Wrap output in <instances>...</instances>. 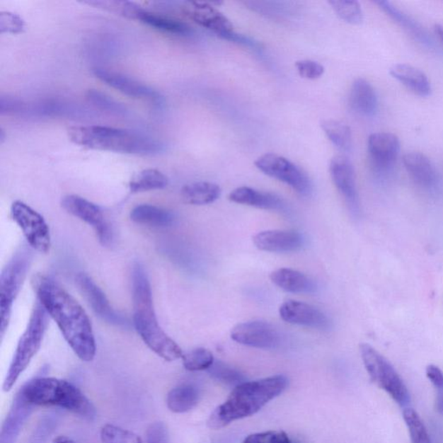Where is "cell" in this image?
Segmentation results:
<instances>
[{
  "label": "cell",
  "mask_w": 443,
  "mask_h": 443,
  "mask_svg": "<svg viewBox=\"0 0 443 443\" xmlns=\"http://www.w3.org/2000/svg\"><path fill=\"white\" fill-rule=\"evenodd\" d=\"M255 246L271 253H291L301 251L305 239L301 233L294 231H264L253 238Z\"/></svg>",
  "instance_id": "cell-17"
},
{
  "label": "cell",
  "mask_w": 443,
  "mask_h": 443,
  "mask_svg": "<svg viewBox=\"0 0 443 443\" xmlns=\"http://www.w3.org/2000/svg\"><path fill=\"white\" fill-rule=\"evenodd\" d=\"M403 419L409 430L411 443H431L425 423L417 411L412 409L404 411Z\"/></svg>",
  "instance_id": "cell-34"
},
{
  "label": "cell",
  "mask_w": 443,
  "mask_h": 443,
  "mask_svg": "<svg viewBox=\"0 0 443 443\" xmlns=\"http://www.w3.org/2000/svg\"><path fill=\"white\" fill-rule=\"evenodd\" d=\"M100 440L103 443H143L132 431L112 425H105L100 430Z\"/></svg>",
  "instance_id": "cell-35"
},
{
  "label": "cell",
  "mask_w": 443,
  "mask_h": 443,
  "mask_svg": "<svg viewBox=\"0 0 443 443\" xmlns=\"http://www.w3.org/2000/svg\"><path fill=\"white\" fill-rule=\"evenodd\" d=\"M243 443H294L283 431H267L248 435Z\"/></svg>",
  "instance_id": "cell-39"
},
{
  "label": "cell",
  "mask_w": 443,
  "mask_h": 443,
  "mask_svg": "<svg viewBox=\"0 0 443 443\" xmlns=\"http://www.w3.org/2000/svg\"><path fill=\"white\" fill-rule=\"evenodd\" d=\"M229 200L233 203L252 206V207L284 212L287 204L282 197L275 194L260 192V190L243 186L232 190Z\"/></svg>",
  "instance_id": "cell-20"
},
{
  "label": "cell",
  "mask_w": 443,
  "mask_h": 443,
  "mask_svg": "<svg viewBox=\"0 0 443 443\" xmlns=\"http://www.w3.org/2000/svg\"><path fill=\"white\" fill-rule=\"evenodd\" d=\"M0 110H1L2 114L4 113H6V114H9V113H16L21 112L24 108L23 104L18 102L16 100L9 99V98H1V103H0Z\"/></svg>",
  "instance_id": "cell-45"
},
{
  "label": "cell",
  "mask_w": 443,
  "mask_h": 443,
  "mask_svg": "<svg viewBox=\"0 0 443 443\" xmlns=\"http://www.w3.org/2000/svg\"><path fill=\"white\" fill-rule=\"evenodd\" d=\"M61 205L66 212L91 225L103 246H110L113 239L112 229L99 206L77 195L65 196Z\"/></svg>",
  "instance_id": "cell-11"
},
{
  "label": "cell",
  "mask_w": 443,
  "mask_h": 443,
  "mask_svg": "<svg viewBox=\"0 0 443 443\" xmlns=\"http://www.w3.org/2000/svg\"><path fill=\"white\" fill-rule=\"evenodd\" d=\"M352 110L363 116H372L378 108V96L368 81L359 79L353 83L349 96Z\"/></svg>",
  "instance_id": "cell-24"
},
{
  "label": "cell",
  "mask_w": 443,
  "mask_h": 443,
  "mask_svg": "<svg viewBox=\"0 0 443 443\" xmlns=\"http://www.w3.org/2000/svg\"><path fill=\"white\" fill-rule=\"evenodd\" d=\"M30 250L21 248L11 259L0 277V335H5L8 328L15 299L21 292L32 263Z\"/></svg>",
  "instance_id": "cell-7"
},
{
  "label": "cell",
  "mask_w": 443,
  "mask_h": 443,
  "mask_svg": "<svg viewBox=\"0 0 443 443\" xmlns=\"http://www.w3.org/2000/svg\"><path fill=\"white\" fill-rule=\"evenodd\" d=\"M25 21L18 14L11 11L0 13V33L19 34L24 32Z\"/></svg>",
  "instance_id": "cell-38"
},
{
  "label": "cell",
  "mask_w": 443,
  "mask_h": 443,
  "mask_svg": "<svg viewBox=\"0 0 443 443\" xmlns=\"http://www.w3.org/2000/svg\"><path fill=\"white\" fill-rule=\"evenodd\" d=\"M11 215L21 229L30 247L40 253L47 254L52 246V238L44 217L19 200L11 205Z\"/></svg>",
  "instance_id": "cell-9"
},
{
  "label": "cell",
  "mask_w": 443,
  "mask_h": 443,
  "mask_svg": "<svg viewBox=\"0 0 443 443\" xmlns=\"http://www.w3.org/2000/svg\"><path fill=\"white\" fill-rule=\"evenodd\" d=\"M88 98L91 102L96 105V107L102 108L103 110L120 114L126 111L125 108L122 105L115 102L110 97L106 96L96 91L88 92Z\"/></svg>",
  "instance_id": "cell-40"
},
{
  "label": "cell",
  "mask_w": 443,
  "mask_h": 443,
  "mask_svg": "<svg viewBox=\"0 0 443 443\" xmlns=\"http://www.w3.org/2000/svg\"><path fill=\"white\" fill-rule=\"evenodd\" d=\"M182 361L184 367L190 372L209 370L215 362L212 352L205 348H196L185 353Z\"/></svg>",
  "instance_id": "cell-33"
},
{
  "label": "cell",
  "mask_w": 443,
  "mask_h": 443,
  "mask_svg": "<svg viewBox=\"0 0 443 443\" xmlns=\"http://www.w3.org/2000/svg\"><path fill=\"white\" fill-rule=\"evenodd\" d=\"M255 165L264 174L285 183L302 196L312 192L313 185L308 174L289 159L275 154H267L256 159Z\"/></svg>",
  "instance_id": "cell-10"
},
{
  "label": "cell",
  "mask_w": 443,
  "mask_h": 443,
  "mask_svg": "<svg viewBox=\"0 0 443 443\" xmlns=\"http://www.w3.org/2000/svg\"><path fill=\"white\" fill-rule=\"evenodd\" d=\"M134 326L136 332L151 351L166 361L182 359L180 345L159 326L155 313L149 277L141 264L136 263L132 270Z\"/></svg>",
  "instance_id": "cell-2"
},
{
  "label": "cell",
  "mask_w": 443,
  "mask_h": 443,
  "mask_svg": "<svg viewBox=\"0 0 443 443\" xmlns=\"http://www.w3.org/2000/svg\"><path fill=\"white\" fill-rule=\"evenodd\" d=\"M426 375L437 390L443 388V372L437 365L430 364L426 369Z\"/></svg>",
  "instance_id": "cell-43"
},
{
  "label": "cell",
  "mask_w": 443,
  "mask_h": 443,
  "mask_svg": "<svg viewBox=\"0 0 443 443\" xmlns=\"http://www.w3.org/2000/svg\"><path fill=\"white\" fill-rule=\"evenodd\" d=\"M185 13L197 25L223 35L233 32L232 23L215 7L205 2H190L185 7Z\"/></svg>",
  "instance_id": "cell-19"
},
{
  "label": "cell",
  "mask_w": 443,
  "mask_h": 443,
  "mask_svg": "<svg viewBox=\"0 0 443 443\" xmlns=\"http://www.w3.org/2000/svg\"><path fill=\"white\" fill-rule=\"evenodd\" d=\"M332 8L342 21L351 25H360L364 13L360 4L355 0H333L329 1Z\"/></svg>",
  "instance_id": "cell-32"
},
{
  "label": "cell",
  "mask_w": 443,
  "mask_h": 443,
  "mask_svg": "<svg viewBox=\"0 0 443 443\" xmlns=\"http://www.w3.org/2000/svg\"><path fill=\"white\" fill-rule=\"evenodd\" d=\"M76 283L96 316L112 325H127L126 318L120 316L113 309L103 291L96 284L95 282L87 274L79 273L77 275Z\"/></svg>",
  "instance_id": "cell-14"
},
{
  "label": "cell",
  "mask_w": 443,
  "mask_h": 443,
  "mask_svg": "<svg viewBox=\"0 0 443 443\" xmlns=\"http://www.w3.org/2000/svg\"><path fill=\"white\" fill-rule=\"evenodd\" d=\"M359 350L372 382L386 391L400 406H406L410 400L409 391L393 365L370 345L362 343Z\"/></svg>",
  "instance_id": "cell-8"
},
{
  "label": "cell",
  "mask_w": 443,
  "mask_h": 443,
  "mask_svg": "<svg viewBox=\"0 0 443 443\" xmlns=\"http://www.w3.org/2000/svg\"><path fill=\"white\" fill-rule=\"evenodd\" d=\"M49 324V316L40 302L35 305L28 325L19 339L6 379L3 391L8 392L17 383L19 376L26 370L30 361L36 356L44 340Z\"/></svg>",
  "instance_id": "cell-6"
},
{
  "label": "cell",
  "mask_w": 443,
  "mask_h": 443,
  "mask_svg": "<svg viewBox=\"0 0 443 443\" xmlns=\"http://www.w3.org/2000/svg\"><path fill=\"white\" fill-rule=\"evenodd\" d=\"M208 372L214 379L220 380L222 382L231 384H236L238 386L243 383V376L238 371L221 362V361H217V362L215 361Z\"/></svg>",
  "instance_id": "cell-37"
},
{
  "label": "cell",
  "mask_w": 443,
  "mask_h": 443,
  "mask_svg": "<svg viewBox=\"0 0 443 443\" xmlns=\"http://www.w3.org/2000/svg\"><path fill=\"white\" fill-rule=\"evenodd\" d=\"M324 133L338 149L349 151L352 146L351 128L344 122L335 120H324L321 122Z\"/></svg>",
  "instance_id": "cell-31"
},
{
  "label": "cell",
  "mask_w": 443,
  "mask_h": 443,
  "mask_svg": "<svg viewBox=\"0 0 443 443\" xmlns=\"http://www.w3.org/2000/svg\"><path fill=\"white\" fill-rule=\"evenodd\" d=\"M231 339L240 345L258 349L277 348L281 343L278 330L269 322L252 321L236 326Z\"/></svg>",
  "instance_id": "cell-12"
},
{
  "label": "cell",
  "mask_w": 443,
  "mask_h": 443,
  "mask_svg": "<svg viewBox=\"0 0 443 443\" xmlns=\"http://www.w3.org/2000/svg\"><path fill=\"white\" fill-rule=\"evenodd\" d=\"M224 40H230L231 42H238V44L248 46L252 48H259L258 42L251 40L250 38L243 36V35L236 34L234 32L229 33L221 36Z\"/></svg>",
  "instance_id": "cell-44"
},
{
  "label": "cell",
  "mask_w": 443,
  "mask_h": 443,
  "mask_svg": "<svg viewBox=\"0 0 443 443\" xmlns=\"http://www.w3.org/2000/svg\"><path fill=\"white\" fill-rule=\"evenodd\" d=\"M375 3L388 16L394 19L399 25L407 30L412 36L417 38L420 42H423V44H430V38L427 36L425 30L422 29V27L418 22L411 18L409 15L404 13L403 11L399 10L398 7L391 2L379 0V1H376Z\"/></svg>",
  "instance_id": "cell-29"
},
{
  "label": "cell",
  "mask_w": 443,
  "mask_h": 443,
  "mask_svg": "<svg viewBox=\"0 0 443 443\" xmlns=\"http://www.w3.org/2000/svg\"><path fill=\"white\" fill-rule=\"evenodd\" d=\"M403 163L412 180L422 188H433L437 176L435 166L426 155L412 151L403 155Z\"/></svg>",
  "instance_id": "cell-22"
},
{
  "label": "cell",
  "mask_w": 443,
  "mask_h": 443,
  "mask_svg": "<svg viewBox=\"0 0 443 443\" xmlns=\"http://www.w3.org/2000/svg\"><path fill=\"white\" fill-rule=\"evenodd\" d=\"M96 8L110 11V13L120 15V16L135 19L141 7L135 3L128 1H88L85 2Z\"/></svg>",
  "instance_id": "cell-36"
},
{
  "label": "cell",
  "mask_w": 443,
  "mask_h": 443,
  "mask_svg": "<svg viewBox=\"0 0 443 443\" xmlns=\"http://www.w3.org/2000/svg\"><path fill=\"white\" fill-rule=\"evenodd\" d=\"M93 74L96 79L103 81L108 86L115 88L116 91L122 92L124 95L134 97V98L151 100H156L159 98L158 93L154 89L122 74L103 68L93 69Z\"/></svg>",
  "instance_id": "cell-18"
},
{
  "label": "cell",
  "mask_w": 443,
  "mask_h": 443,
  "mask_svg": "<svg viewBox=\"0 0 443 443\" xmlns=\"http://www.w3.org/2000/svg\"><path fill=\"white\" fill-rule=\"evenodd\" d=\"M279 313L283 321L292 325L326 330L331 324L328 317L322 311L302 301H287L280 308Z\"/></svg>",
  "instance_id": "cell-15"
},
{
  "label": "cell",
  "mask_w": 443,
  "mask_h": 443,
  "mask_svg": "<svg viewBox=\"0 0 443 443\" xmlns=\"http://www.w3.org/2000/svg\"><path fill=\"white\" fill-rule=\"evenodd\" d=\"M146 443H170L168 430L165 423L156 422L147 427Z\"/></svg>",
  "instance_id": "cell-42"
},
{
  "label": "cell",
  "mask_w": 443,
  "mask_h": 443,
  "mask_svg": "<svg viewBox=\"0 0 443 443\" xmlns=\"http://www.w3.org/2000/svg\"><path fill=\"white\" fill-rule=\"evenodd\" d=\"M271 282L280 289L292 294H313L318 289L316 282L300 271L279 269L270 274Z\"/></svg>",
  "instance_id": "cell-21"
},
{
  "label": "cell",
  "mask_w": 443,
  "mask_h": 443,
  "mask_svg": "<svg viewBox=\"0 0 443 443\" xmlns=\"http://www.w3.org/2000/svg\"><path fill=\"white\" fill-rule=\"evenodd\" d=\"M168 185V178L156 169H146L135 174L130 182L132 193L150 192L165 189Z\"/></svg>",
  "instance_id": "cell-30"
},
{
  "label": "cell",
  "mask_w": 443,
  "mask_h": 443,
  "mask_svg": "<svg viewBox=\"0 0 443 443\" xmlns=\"http://www.w3.org/2000/svg\"><path fill=\"white\" fill-rule=\"evenodd\" d=\"M130 217L136 224L158 228L171 226L175 219L172 212L151 205L136 206L132 209Z\"/></svg>",
  "instance_id": "cell-26"
},
{
  "label": "cell",
  "mask_w": 443,
  "mask_h": 443,
  "mask_svg": "<svg viewBox=\"0 0 443 443\" xmlns=\"http://www.w3.org/2000/svg\"><path fill=\"white\" fill-rule=\"evenodd\" d=\"M287 384L289 379L284 375H275L238 384L226 401L212 412L208 419V427L212 430H220L233 422L258 413L271 400L281 395Z\"/></svg>",
  "instance_id": "cell-3"
},
{
  "label": "cell",
  "mask_w": 443,
  "mask_h": 443,
  "mask_svg": "<svg viewBox=\"0 0 443 443\" xmlns=\"http://www.w3.org/2000/svg\"><path fill=\"white\" fill-rule=\"evenodd\" d=\"M435 407L441 415H443V388L437 389V398H435Z\"/></svg>",
  "instance_id": "cell-46"
},
{
  "label": "cell",
  "mask_w": 443,
  "mask_h": 443,
  "mask_svg": "<svg viewBox=\"0 0 443 443\" xmlns=\"http://www.w3.org/2000/svg\"><path fill=\"white\" fill-rule=\"evenodd\" d=\"M200 398V391L196 386L182 384L169 391L166 396V404L173 413H186L197 406Z\"/></svg>",
  "instance_id": "cell-27"
},
{
  "label": "cell",
  "mask_w": 443,
  "mask_h": 443,
  "mask_svg": "<svg viewBox=\"0 0 443 443\" xmlns=\"http://www.w3.org/2000/svg\"><path fill=\"white\" fill-rule=\"evenodd\" d=\"M53 443H76V442H74L73 440H71V439H69L68 437H59L55 439V440H54Z\"/></svg>",
  "instance_id": "cell-47"
},
{
  "label": "cell",
  "mask_w": 443,
  "mask_h": 443,
  "mask_svg": "<svg viewBox=\"0 0 443 443\" xmlns=\"http://www.w3.org/2000/svg\"><path fill=\"white\" fill-rule=\"evenodd\" d=\"M180 193L183 201L186 204L206 205L219 200L222 190L215 183L201 181L183 186Z\"/></svg>",
  "instance_id": "cell-25"
},
{
  "label": "cell",
  "mask_w": 443,
  "mask_h": 443,
  "mask_svg": "<svg viewBox=\"0 0 443 443\" xmlns=\"http://www.w3.org/2000/svg\"><path fill=\"white\" fill-rule=\"evenodd\" d=\"M38 302L56 322L66 342L84 362L95 359L96 344L91 320L75 298L55 280L44 275L33 278Z\"/></svg>",
  "instance_id": "cell-1"
},
{
  "label": "cell",
  "mask_w": 443,
  "mask_h": 443,
  "mask_svg": "<svg viewBox=\"0 0 443 443\" xmlns=\"http://www.w3.org/2000/svg\"><path fill=\"white\" fill-rule=\"evenodd\" d=\"M390 74L414 94L419 96L430 95V81L421 69L407 64H396L390 69Z\"/></svg>",
  "instance_id": "cell-23"
},
{
  "label": "cell",
  "mask_w": 443,
  "mask_h": 443,
  "mask_svg": "<svg viewBox=\"0 0 443 443\" xmlns=\"http://www.w3.org/2000/svg\"><path fill=\"white\" fill-rule=\"evenodd\" d=\"M21 398L29 405L57 406L84 418L96 417V409L86 396L68 381L37 378L23 387Z\"/></svg>",
  "instance_id": "cell-5"
},
{
  "label": "cell",
  "mask_w": 443,
  "mask_h": 443,
  "mask_svg": "<svg viewBox=\"0 0 443 443\" xmlns=\"http://www.w3.org/2000/svg\"><path fill=\"white\" fill-rule=\"evenodd\" d=\"M135 19L139 21L151 28L161 30L162 33L185 36L190 33V27L180 21L162 16V15L150 13L141 8L136 15Z\"/></svg>",
  "instance_id": "cell-28"
},
{
  "label": "cell",
  "mask_w": 443,
  "mask_h": 443,
  "mask_svg": "<svg viewBox=\"0 0 443 443\" xmlns=\"http://www.w3.org/2000/svg\"><path fill=\"white\" fill-rule=\"evenodd\" d=\"M295 67L302 79L316 80L320 79L325 72V68L321 64L312 60H301L297 62Z\"/></svg>",
  "instance_id": "cell-41"
},
{
  "label": "cell",
  "mask_w": 443,
  "mask_h": 443,
  "mask_svg": "<svg viewBox=\"0 0 443 443\" xmlns=\"http://www.w3.org/2000/svg\"><path fill=\"white\" fill-rule=\"evenodd\" d=\"M368 151L372 164L376 170L384 171L393 166L400 151L398 136L379 132L369 136Z\"/></svg>",
  "instance_id": "cell-16"
},
{
  "label": "cell",
  "mask_w": 443,
  "mask_h": 443,
  "mask_svg": "<svg viewBox=\"0 0 443 443\" xmlns=\"http://www.w3.org/2000/svg\"><path fill=\"white\" fill-rule=\"evenodd\" d=\"M69 139L85 149L130 154H154L163 146L155 139L133 131L103 126H74L67 130Z\"/></svg>",
  "instance_id": "cell-4"
},
{
  "label": "cell",
  "mask_w": 443,
  "mask_h": 443,
  "mask_svg": "<svg viewBox=\"0 0 443 443\" xmlns=\"http://www.w3.org/2000/svg\"><path fill=\"white\" fill-rule=\"evenodd\" d=\"M435 32L437 36L443 42V26L437 25L435 26Z\"/></svg>",
  "instance_id": "cell-48"
},
{
  "label": "cell",
  "mask_w": 443,
  "mask_h": 443,
  "mask_svg": "<svg viewBox=\"0 0 443 443\" xmlns=\"http://www.w3.org/2000/svg\"><path fill=\"white\" fill-rule=\"evenodd\" d=\"M332 180L345 198L351 212L357 216L359 213V200L357 195L355 167L345 156L334 157L330 163Z\"/></svg>",
  "instance_id": "cell-13"
}]
</instances>
